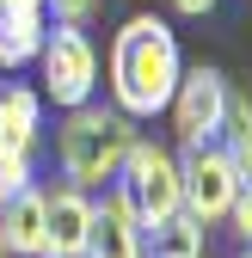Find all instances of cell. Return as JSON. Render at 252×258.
<instances>
[{
    "label": "cell",
    "mask_w": 252,
    "mask_h": 258,
    "mask_svg": "<svg viewBox=\"0 0 252 258\" xmlns=\"http://www.w3.org/2000/svg\"><path fill=\"white\" fill-rule=\"evenodd\" d=\"M25 184H31V148L0 142V203H7V197H19Z\"/></svg>",
    "instance_id": "13"
},
{
    "label": "cell",
    "mask_w": 252,
    "mask_h": 258,
    "mask_svg": "<svg viewBox=\"0 0 252 258\" xmlns=\"http://www.w3.org/2000/svg\"><path fill=\"white\" fill-rule=\"evenodd\" d=\"M86 221H92V190H80V184L43 190V258H80Z\"/></svg>",
    "instance_id": "8"
},
{
    "label": "cell",
    "mask_w": 252,
    "mask_h": 258,
    "mask_svg": "<svg viewBox=\"0 0 252 258\" xmlns=\"http://www.w3.org/2000/svg\"><path fill=\"white\" fill-rule=\"evenodd\" d=\"M0 86H7V80H0Z\"/></svg>",
    "instance_id": "20"
},
{
    "label": "cell",
    "mask_w": 252,
    "mask_h": 258,
    "mask_svg": "<svg viewBox=\"0 0 252 258\" xmlns=\"http://www.w3.org/2000/svg\"><path fill=\"white\" fill-rule=\"evenodd\" d=\"M0 142H13V148H37L43 142V92L0 86Z\"/></svg>",
    "instance_id": "11"
},
{
    "label": "cell",
    "mask_w": 252,
    "mask_h": 258,
    "mask_svg": "<svg viewBox=\"0 0 252 258\" xmlns=\"http://www.w3.org/2000/svg\"><path fill=\"white\" fill-rule=\"evenodd\" d=\"M0 258H7V246H0Z\"/></svg>",
    "instance_id": "19"
},
{
    "label": "cell",
    "mask_w": 252,
    "mask_h": 258,
    "mask_svg": "<svg viewBox=\"0 0 252 258\" xmlns=\"http://www.w3.org/2000/svg\"><path fill=\"white\" fill-rule=\"evenodd\" d=\"M234 190H240V172H234V160L222 154V142H203V148H184L178 154V209L191 215L197 228L228 221Z\"/></svg>",
    "instance_id": "5"
},
{
    "label": "cell",
    "mask_w": 252,
    "mask_h": 258,
    "mask_svg": "<svg viewBox=\"0 0 252 258\" xmlns=\"http://www.w3.org/2000/svg\"><path fill=\"white\" fill-rule=\"evenodd\" d=\"M228 221H234V234L252 246V178H240V190H234V209H228Z\"/></svg>",
    "instance_id": "14"
},
{
    "label": "cell",
    "mask_w": 252,
    "mask_h": 258,
    "mask_svg": "<svg viewBox=\"0 0 252 258\" xmlns=\"http://www.w3.org/2000/svg\"><path fill=\"white\" fill-rule=\"evenodd\" d=\"M184 74V55H178V37L166 19L154 13H136L130 25L111 37V55H105V86H111V105L130 117V123H148L172 105V86Z\"/></svg>",
    "instance_id": "1"
},
{
    "label": "cell",
    "mask_w": 252,
    "mask_h": 258,
    "mask_svg": "<svg viewBox=\"0 0 252 258\" xmlns=\"http://www.w3.org/2000/svg\"><path fill=\"white\" fill-rule=\"evenodd\" d=\"M0 246L7 258H43V190L25 184L19 197L0 203Z\"/></svg>",
    "instance_id": "10"
},
{
    "label": "cell",
    "mask_w": 252,
    "mask_h": 258,
    "mask_svg": "<svg viewBox=\"0 0 252 258\" xmlns=\"http://www.w3.org/2000/svg\"><path fill=\"white\" fill-rule=\"evenodd\" d=\"M240 258H252V246H246V252H240Z\"/></svg>",
    "instance_id": "18"
},
{
    "label": "cell",
    "mask_w": 252,
    "mask_h": 258,
    "mask_svg": "<svg viewBox=\"0 0 252 258\" xmlns=\"http://www.w3.org/2000/svg\"><path fill=\"white\" fill-rule=\"evenodd\" d=\"M130 142H136V123L130 117H123L117 105H92L86 99L55 129V166L80 190H105L117 178V166H123V154H130Z\"/></svg>",
    "instance_id": "2"
},
{
    "label": "cell",
    "mask_w": 252,
    "mask_h": 258,
    "mask_svg": "<svg viewBox=\"0 0 252 258\" xmlns=\"http://www.w3.org/2000/svg\"><path fill=\"white\" fill-rule=\"evenodd\" d=\"M215 142H222V154L234 160V172L252 178V99H240V92L228 99V117H222V136Z\"/></svg>",
    "instance_id": "12"
},
{
    "label": "cell",
    "mask_w": 252,
    "mask_h": 258,
    "mask_svg": "<svg viewBox=\"0 0 252 258\" xmlns=\"http://www.w3.org/2000/svg\"><path fill=\"white\" fill-rule=\"evenodd\" d=\"M222 0H172V13H184V19H203V13H215Z\"/></svg>",
    "instance_id": "16"
},
{
    "label": "cell",
    "mask_w": 252,
    "mask_h": 258,
    "mask_svg": "<svg viewBox=\"0 0 252 258\" xmlns=\"http://www.w3.org/2000/svg\"><path fill=\"white\" fill-rule=\"evenodd\" d=\"M111 190L130 203V215L142 221V234L160 228L166 215H178V154L160 148V142H148V136H136L130 154H123V166H117V178H111Z\"/></svg>",
    "instance_id": "3"
},
{
    "label": "cell",
    "mask_w": 252,
    "mask_h": 258,
    "mask_svg": "<svg viewBox=\"0 0 252 258\" xmlns=\"http://www.w3.org/2000/svg\"><path fill=\"white\" fill-rule=\"evenodd\" d=\"M228 99H234V86H228V74H222V68H203V61H197V68H184V74H178V86H172V105H166L178 148H203V142L222 136Z\"/></svg>",
    "instance_id": "6"
},
{
    "label": "cell",
    "mask_w": 252,
    "mask_h": 258,
    "mask_svg": "<svg viewBox=\"0 0 252 258\" xmlns=\"http://www.w3.org/2000/svg\"><path fill=\"white\" fill-rule=\"evenodd\" d=\"M80 258H148V234L130 215V203L105 184V197H92V221H86V246Z\"/></svg>",
    "instance_id": "7"
},
{
    "label": "cell",
    "mask_w": 252,
    "mask_h": 258,
    "mask_svg": "<svg viewBox=\"0 0 252 258\" xmlns=\"http://www.w3.org/2000/svg\"><path fill=\"white\" fill-rule=\"evenodd\" d=\"M19 7H43V0H19Z\"/></svg>",
    "instance_id": "17"
},
{
    "label": "cell",
    "mask_w": 252,
    "mask_h": 258,
    "mask_svg": "<svg viewBox=\"0 0 252 258\" xmlns=\"http://www.w3.org/2000/svg\"><path fill=\"white\" fill-rule=\"evenodd\" d=\"M43 31H49V13H43V7L0 0V68H7V74L31 68L37 49H43Z\"/></svg>",
    "instance_id": "9"
},
{
    "label": "cell",
    "mask_w": 252,
    "mask_h": 258,
    "mask_svg": "<svg viewBox=\"0 0 252 258\" xmlns=\"http://www.w3.org/2000/svg\"><path fill=\"white\" fill-rule=\"evenodd\" d=\"M37 68H43V99L61 105V111H74V105H86L92 92H99V49H92L86 25L49 19L43 49H37Z\"/></svg>",
    "instance_id": "4"
},
{
    "label": "cell",
    "mask_w": 252,
    "mask_h": 258,
    "mask_svg": "<svg viewBox=\"0 0 252 258\" xmlns=\"http://www.w3.org/2000/svg\"><path fill=\"white\" fill-rule=\"evenodd\" d=\"M43 13L61 19V25H86L92 13H99V0H43Z\"/></svg>",
    "instance_id": "15"
}]
</instances>
